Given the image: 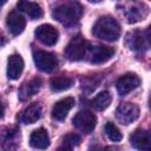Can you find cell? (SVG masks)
Wrapping results in <instances>:
<instances>
[{"label": "cell", "mask_w": 151, "mask_h": 151, "mask_svg": "<svg viewBox=\"0 0 151 151\" xmlns=\"http://www.w3.org/2000/svg\"><path fill=\"white\" fill-rule=\"evenodd\" d=\"M83 15V7L77 0H65L54 7L52 17L65 26L74 25Z\"/></svg>", "instance_id": "6da1fadb"}, {"label": "cell", "mask_w": 151, "mask_h": 151, "mask_svg": "<svg viewBox=\"0 0 151 151\" xmlns=\"http://www.w3.org/2000/svg\"><path fill=\"white\" fill-rule=\"evenodd\" d=\"M92 33L94 37L106 40V41H116L120 37V26L118 21L111 15L100 17L93 26Z\"/></svg>", "instance_id": "7a4b0ae2"}, {"label": "cell", "mask_w": 151, "mask_h": 151, "mask_svg": "<svg viewBox=\"0 0 151 151\" xmlns=\"http://www.w3.org/2000/svg\"><path fill=\"white\" fill-rule=\"evenodd\" d=\"M147 13L149 7L144 2H140L138 0H127L122 6V14L129 24H134L144 20Z\"/></svg>", "instance_id": "3957f363"}, {"label": "cell", "mask_w": 151, "mask_h": 151, "mask_svg": "<svg viewBox=\"0 0 151 151\" xmlns=\"http://www.w3.org/2000/svg\"><path fill=\"white\" fill-rule=\"evenodd\" d=\"M88 52V42L80 35L72 38L68 42L67 47L65 48V55L71 61H79L85 58Z\"/></svg>", "instance_id": "277c9868"}, {"label": "cell", "mask_w": 151, "mask_h": 151, "mask_svg": "<svg viewBox=\"0 0 151 151\" xmlns=\"http://www.w3.org/2000/svg\"><path fill=\"white\" fill-rule=\"evenodd\" d=\"M33 60L35 66L46 73H50L52 71H54L58 66V59L57 57L47 51H42V50H37L33 53Z\"/></svg>", "instance_id": "5b68a950"}, {"label": "cell", "mask_w": 151, "mask_h": 151, "mask_svg": "<svg viewBox=\"0 0 151 151\" xmlns=\"http://www.w3.org/2000/svg\"><path fill=\"white\" fill-rule=\"evenodd\" d=\"M73 125L84 133H91L97 125V117L93 112L83 110L79 111L72 119Z\"/></svg>", "instance_id": "8992f818"}, {"label": "cell", "mask_w": 151, "mask_h": 151, "mask_svg": "<svg viewBox=\"0 0 151 151\" xmlns=\"http://www.w3.org/2000/svg\"><path fill=\"white\" fill-rule=\"evenodd\" d=\"M139 117V107L132 103L120 104L116 110V118L119 123L129 125Z\"/></svg>", "instance_id": "52a82bcc"}, {"label": "cell", "mask_w": 151, "mask_h": 151, "mask_svg": "<svg viewBox=\"0 0 151 151\" xmlns=\"http://www.w3.org/2000/svg\"><path fill=\"white\" fill-rule=\"evenodd\" d=\"M126 45L130 50L142 51L149 48V31H133L126 35Z\"/></svg>", "instance_id": "ba28073f"}, {"label": "cell", "mask_w": 151, "mask_h": 151, "mask_svg": "<svg viewBox=\"0 0 151 151\" xmlns=\"http://www.w3.org/2000/svg\"><path fill=\"white\" fill-rule=\"evenodd\" d=\"M140 85V78L134 73H126L117 81V91L120 96H126Z\"/></svg>", "instance_id": "9c48e42d"}, {"label": "cell", "mask_w": 151, "mask_h": 151, "mask_svg": "<svg viewBox=\"0 0 151 151\" xmlns=\"http://www.w3.org/2000/svg\"><path fill=\"white\" fill-rule=\"evenodd\" d=\"M35 37L42 44H45L47 46H52V45H54L58 41L59 33H58L57 28L53 27L52 25L44 24V25H40L35 29Z\"/></svg>", "instance_id": "30bf717a"}, {"label": "cell", "mask_w": 151, "mask_h": 151, "mask_svg": "<svg viewBox=\"0 0 151 151\" xmlns=\"http://www.w3.org/2000/svg\"><path fill=\"white\" fill-rule=\"evenodd\" d=\"M131 145L137 150H150L151 149V136L147 130L138 129L130 136Z\"/></svg>", "instance_id": "8fae6325"}, {"label": "cell", "mask_w": 151, "mask_h": 151, "mask_svg": "<svg viewBox=\"0 0 151 151\" xmlns=\"http://www.w3.org/2000/svg\"><path fill=\"white\" fill-rule=\"evenodd\" d=\"M73 106H74V99L72 97H66L57 101L52 109V118L58 122L64 120Z\"/></svg>", "instance_id": "7c38bea8"}, {"label": "cell", "mask_w": 151, "mask_h": 151, "mask_svg": "<svg viewBox=\"0 0 151 151\" xmlns=\"http://www.w3.org/2000/svg\"><path fill=\"white\" fill-rule=\"evenodd\" d=\"M6 25H7L8 31L13 35H19L25 29L26 20L21 14H19L15 11H13V12L8 13L7 19H6Z\"/></svg>", "instance_id": "4fadbf2b"}, {"label": "cell", "mask_w": 151, "mask_h": 151, "mask_svg": "<svg viewBox=\"0 0 151 151\" xmlns=\"http://www.w3.org/2000/svg\"><path fill=\"white\" fill-rule=\"evenodd\" d=\"M41 79L40 78H33L26 83H24L21 85V87L19 88V92H18V97L21 101H25L27 99H29L31 97H33L39 90H40V86H41Z\"/></svg>", "instance_id": "5bb4252c"}, {"label": "cell", "mask_w": 151, "mask_h": 151, "mask_svg": "<svg viewBox=\"0 0 151 151\" xmlns=\"http://www.w3.org/2000/svg\"><path fill=\"white\" fill-rule=\"evenodd\" d=\"M19 139V130L17 127H7L0 133V144L2 149L9 150V149H15L20 142Z\"/></svg>", "instance_id": "9a60e30c"}, {"label": "cell", "mask_w": 151, "mask_h": 151, "mask_svg": "<svg viewBox=\"0 0 151 151\" xmlns=\"http://www.w3.org/2000/svg\"><path fill=\"white\" fill-rule=\"evenodd\" d=\"M114 54V48L110 46L98 45L92 48L91 52V63L92 64H104L110 60Z\"/></svg>", "instance_id": "2e32d148"}, {"label": "cell", "mask_w": 151, "mask_h": 151, "mask_svg": "<svg viewBox=\"0 0 151 151\" xmlns=\"http://www.w3.org/2000/svg\"><path fill=\"white\" fill-rule=\"evenodd\" d=\"M24 70V60L19 54H12L7 61V77L11 80H17Z\"/></svg>", "instance_id": "e0dca14e"}, {"label": "cell", "mask_w": 151, "mask_h": 151, "mask_svg": "<svg viewBox=\"0 0 151 151\" xmlns=\"http://www.w3.org/2000/svg\"><path fill=\"white\" fill-rule=\"evenodd\" d=\"M29 144L34 149H40V150L47 149L50 146V136L47 131L44 127L34 130L29 137Z\"/></svg>", "instance_id": "ac0fdd59"}, {"label": "cell", "mask_w": 151, "mask_h": 151, "mask_svg": "<svg viewBox=\"0 0 151 151\" xmlns=\"http://www.w3.org/2000/svg\"><path fill=\"white\" fill-rule=\"evenodd\" d=\"M17 7L19 11H21L26 15H28V18L32 20H37L42 17V9H41L40 5H38L35 2H31L27 0H19L17 4Z\"/></svg>", "instance_id": "d6986e66"}, {"label": "cell", "mask_w": 151, "mask_h": 151, "mask_svg": "<svg viewBox=\"0 0 151 151\" xmlns=\"http://www.w3.org/2000/svg\"><path fill=\"white\" fill-rule=\"evenodd\" d=\"M41 117V106L39 104H32L24 110L20 116V120L24 124H33Z\"/></svg>", "instance_id": "ffe728a7"}, {"label": "cell", "mask_w": 151, "mask_h": 151, "mask_svg": "<svg viewBox=\"0 0 151 151\" xmlns=\"http://www.w3.org/2000/svg\"><path fill=\"white\" fill-rule=\"evenodd\" d=\"M111 104V94L107 91H103L98 93L92 100H91V106L97 110V111H103L107 109Z\"/></svg>", "instance_id": "44dd1931"}, {"label": "cell", "mask_w": 151, "mask_h": 151, "mask_svg": "<svg viewBox=\"0 0 151 151\" xmlns=\"http://www.w3.org/2000/svg\"><path fill=\"white\" fill-rule=\"evenodd\" d=\"M72 85H73V79L66 76L54 77L51 80V88L54 92H61V91L68 90L70 87H72Z\"/></svg>", "instance_id": "7402d4cb"}, {"label": "cell", "mask_w": 151, "mask_h": 151, "mask_svg": "<svg viewBox=\"0 0 151 151\" xmlns=\"http://www.w3.org/2000/svg\"><path fill=\"white\" fill-rule=\"evenodd\" d=\"M105 133L112 142H120L123 139V134L119 131V129L113 123H106L105 125Z\"/></svg>", "instance_id": "603a6c76"}, {"label": "cell", "mask_w": 151, "mask_h": 151, "mask_svg": "<svg viewBox=\"0 0 151 151\" xmlns=\"http://www.w3.org/2000/svg\"><path fill=\"white\" fill-rule=\"evenodd\" d=\"M80 144V136L77 133H67L63 138V149L71 150Z\"/></svg>", "instance_id": "cb8c5ba5"}, {"label": "cell", "mask_w": 151, "mask_h": 151, "mask_svg": "<svg viewBox=\"0 0 151 151\" xmlns=\"http://www.w3.org/2000/svg\"><path fill=\"white\" fill-rule=\"evenodd\" d=\"M4 112H5V109H4V105L0 103V118L4 117Z\"/></svg>", "instance_id": "d4e9b609"}, {"label": "cell", "mask_w": 151, "mask_h": 151, "mask_svg": "<svg viewBox=\"0 0 151 151\" xmlns=\"http://www.w3.org/2000/svg\"><path fill=\"white\" fill-rule=\"evenodd\" d=\"M5 44V40H4V38H2V35H1V33H0V46H2Z\"/></svg>", "instance_id": "484cf974"}, {"label": "cell", "mask_w": 151, "mask_h": 151, "mask_svg": "<svg viewBox=\"0 0 151 151\" xmlns=\"http://www.w3.org/2000/svg\"><path fill=\"white\" fill-rule=\"evenodd\" d=\"M90 2H94V4H98V2H100V1H103V0H88Z\"/></svg>", "instance_id": "4316f807"}, {"label": "cell", "mask_w": 151, "mask_h": 151, "mask_svg": "<svg viewBox=\"0 0 151 151\" xmlns=\"http://www.w3.org/2000/svg\"><path fill=\"white\" fill-rule=\"evenodd\" d=\"M6 1H7V0H0V6H2L4 4H6Z\"/></svg>", "instance_id": "83f0119b"}]
</instances>
